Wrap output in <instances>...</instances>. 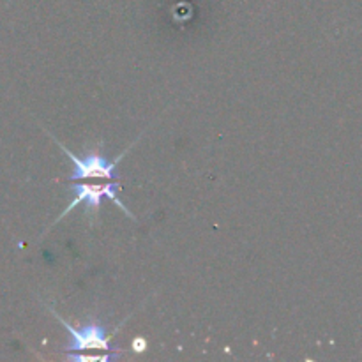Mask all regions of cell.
Returning a JSON list of instances; mask_svg holds the SVG:
<instances>
[{"label": "cell", "mask_w": 362, "mask_h": 362, "mask_svg": "<svg viewBox=\"0 0 362 362\" xmlns=\"http://www.w3.org/2000/svg\"><path fill=\"white\" fill-rule=\"evenodd\" d=\"M52 138L55 140V136ZM138 140H140V136L129 145V148H126V151H124L120 156H117L115 159H108L105 154H103L101 151L103 141H99V148H95L94 152H90V154L85 156V158H76V156H74L73 152L67 151L59 140H55V144L59 145L60 151H62L64 154L73 161L74 168H73V173L69 175V180L76 182V180H85V179H106V180L120 179L119 173H117V166H119L120 159H122L124 156H126L134 145H136Z\"/></svg>", "instance_id": "6da1fadb"}, {"label": "cell", "mask_w": 362, "mask_h": 362, "mask_svg": "<svg viewBox=\"0 0 362 362\" xmlns=\"http://www.w3.org/2000/svg\"><path fill=\"white\" fill-rule=\"evenodd\" d=\"M120 187H122V184H120L119 180H108L106 184H85V182L83 184H73L74 200L71 202L66 209H64V212L59 216V218H57L55 223H59L64 216L69 214V212L73 211V209H76L80 204L87 205V207H85V214L98 216L99 205H101L103 198H108V200H112L113 204L120 209V211L126 212V214L134 221V216L127 211L126 205H124L122 202L119 200V197H117V193H119ZM55 223H53V225H55Z\"/></svg>", "instance_id": "7a4b0ae2"}, {"label": "cell", "mask_w": 362, "mask_h": 362, "mask_svg": "<svg viewBox=\"0 0 362 362\" xmlns=\"http://www.w3.org/2000/svg\"><path fill=\"white\" fill-rule=\"evenodd\" d=\"M49 313L67 329L71 336V341L64 346V352H85V350H117L112 349L108 339V331L105 325L99 322V318H90V322L81 325L80 329H74L73 325L67 324L52 306H48Z\"/></svg>", "instance_id": "3957f363"}]
</instances>
